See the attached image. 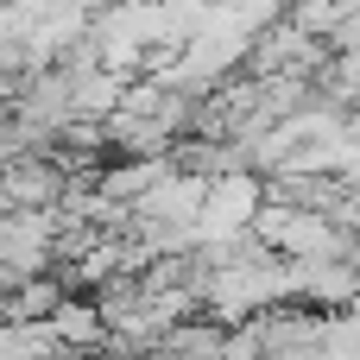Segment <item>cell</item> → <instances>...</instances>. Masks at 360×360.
<instances>
[{
    "label": "cell",
    "instance_id": "cell-1",
    "mask_svg": "<svg viewBox=\"0 0 360 360\" xmlns=\"http://www.w3.org/2000/svg\"><path fill=\"white\" fill-rule=\"evenodd\" d=\"M44 323L57 329V342H63L70 354H108V316H101V304H95V297L70 291Z\"/></svg>",
    "mask_w": 360,
    "mask_h": 360
}]
</instances>
